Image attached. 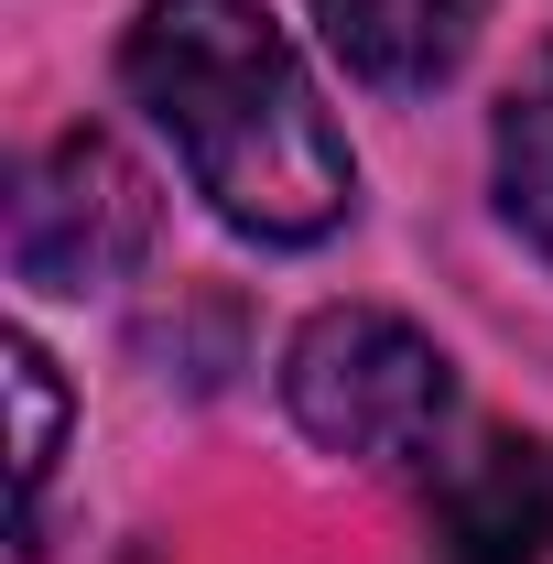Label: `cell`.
Segmentation results:
<instances>
[{"instance_id":"3","label":"cell","mask_w":553,"mask_h":564,"mask_svg":"<svg viewBox=\"0 0 553 564\" xmlns=\"http://www.w3.org/2000/svg\"><path fill=\"white\" fill-rule=\"evenodd\" d=\"M163 196L109 131H55L11 185V282L22 293H109L152 261Z\"/></svg>"},{"instance_id":"4","label":"cell","mask_w":553,"mask_h":564,"mask_svg":"<svg viewBox=\"0 0 553 564\" xmlns=\"http://www.w3.org/2000/svg\"><path fill=\"white\" fill-rule=\"evenodd\" d=\"M423 478V564H553V434H467Z\"/></svg>"},{"instance_id":"1","label":"cell","mask_w":553,"mask_h":564,"mask_svg":"<svg viewBox=\"0 0 553 564\" xmlns=\"http://www.w3.org/2000/svg\"><path fill=\"white\" fill-rule=\"evenodd\" d=\"M120 76L217 228L261 250H315L347 228L358 152L261 0H141V22L120 33Z\"/></svg>"},{"instance_id":"2","label":"cell","mask_w":553,"mask_h":564,"mask_svg":"<svg viewBox=\"0 0 553 564\" xmlns=\"http://www.w3.org/2000/svg\"><path fill=\"white\" fill-rule=\"evenodd\" d=\"M282 413L326 456L434 467L456 445V358L391 304H315L282 348Z\"/></svg>"},{"instance_id":"7","label":"cell","mask_w":553,"mask_h":564,"mask_svg":"<svg viewBox=\"0 0 553 564\" xmlns=\"http://www.w3.org/2000/svg\"><path fill=\"white\" fill-rule=\"evenodd\" d=\"M0 358H11V402H22V532H33L44 478H55V456H66V380H55L44 337H11Z\"/></svg>"},{"instance_id":"5","label":"cell","mask_w":553,"mask_h":564,"mask_svg":"<svg viewBox=\"0 0 553 564\" xmlns=\"http://www.w3.org/2000/svg\"><path fill=\"white\" fill-rule=\"evenodd\" d=\"M304 11L326 55L380 98H434L488 33V0H304Z\"/></svg>"},{"instance_id":"6","label":"cell","mask_w":553,"mask_h":564,"mask_svg":"<svg viewBox=\"0 0 553 564\" xmlns=\"http://www.w3.org/2000/svg\"><path fill=\"white\" fill-rule=\"evenodd\" d=\"M488 174H499V217L521 228V250L553 261V44L499 87L488 120Z\"/></svg>"}]
</instances>
